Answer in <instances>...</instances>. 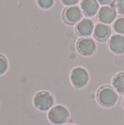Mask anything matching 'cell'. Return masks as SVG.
<instances>
[{"mask_svg":"<svg viewBox=\"0 0 124 125\" xmlns=\"http://www.w3.org/2000/svg\"><path fill=\"white\" fill-rule=\"evenodd\" d=\"M113 7L119 14L124 15V0H115Z\"/></svg>","mask_w":124,"mask_h":125,"instance_id":"5bb4252c","label":"cell"},{"mask_svg":"<svg viewBox=\"0 0 124 125\" xmlns=\"http://www.w3.org/2000/svg\"><path fill=\"white\" fill-rule=\"evenodd\" d=\"M70 79L75 88H83L88 82L89 76L87 70L83 67H77L72 70Z\"/></svg>","mask_w":124,"mask_h":125,"instance_id":"277c9868","label":"cell"},{"mask_svg":"<svg viewBox=\"0 0 124 125\" xmlns=\"http://www.w3.org/2000/svg\"><path fill=\"white\" fill-rule=\"evenodd\" d=\"M118 98L117 92L110 86L101 87L97 92V100L100 105L104 107H111L114 105Z\"/></svg>","mask_w":124,"mask_h":125,"instance_id":"6da1fadb","label":"cell"},{"mask_svg":"<svg viewBox=\"0 0 124 125\" xmlns=\"http://www.w3.org/2000/svg\"><path fill=\"white\" fill-rule=\"evenodd\" d=\"M123 105H124V100H123Z\"/></svg>","mask_w":124,"mask_h":125,"instance_id":"d6986e66","label":"cell"},{"mask_svg":"<svg viewBox=\"0 0 124 125\" xmlns=\"http://www.w3.org/2000/svg\"><path fill=\"white\" fill-rule=\"evenodd\" d=\"M63 19L67 24H75L80 21L83 13L77 6H70L67 7L63 12Z\"/></svg>","mask_w":124,"mask_h":125,"instance_id":"8992f818","label":"cell"},{"mask_svg":"<svg viewBox=\"0 0 124 125\" xmlns=\"http://www.w3.org/2000/svg\"><path fill=\"white\" fill-rule=\"evenodd\" d=\"M37 1L38 5L43 9L50 8L54 4V0H37Z\"/></svg>","mask_w":124,"mask_h":125,"instance_id":"2e32d148","label":"cell"},{"mask_svg":"<svg viewBox=\"0 0 124 125\" xmlns=\"http://www.w3.org/2000/svg\"><path fill=\"white\" fill-rule=\"evenodd\" d=\"M34 106L42 111H48L54 104V98L53 95L45 91H42L36 94L34 97Z\"/></svg>","mask_w":124,"mask_h":125,"instance_id":"3957f363","label":"cell"},{"mask_svg":"<svg viewBox=\"0 0 124 125\" xmlns=\"http://www.w3.org/2000/svg\"><path fill=\"white\" fill-rule=\"evenodd\" d=\"M99 3H100L102 5H110V4H113L114 3V1L115 0H97Z\"/></svg>","mask_w":124,"mask_h":125,"instance_id":"ac0fdd59","label":"cell"},{"mask_svg":"<svg viewBox=\"0 0 124 125\" xmlns=\"http://www.w3.org/2000/svg\"><path fill=\"white\" fill-rule=\"evenodd\" d=\"M8 67V63L7 59L1 54H0V75L4 74Z\"/></svg>","mask_w":124,"mask_h":125,"instance_id":"9a60e30c","label":"cell"},{"mask_svg":"<svg viewBox=\"0 0 124 125\" xmlns=\"http://www.w3.org/2000/svg\"><path fill=\"white\" fill-rule=\"evenodd\" d=\"M77 49L80 54L88 56L95 53L96 45L92 38L82 37L77 42Z\"/></svg>","mask_w":124,"mask_h":125,"instance_id":"5b68a950","label":"cell"},{"mask_svg":"<svg viewBox=\"0 0 124 125\" xmlns=\"http://www.w3.org/2000/svg\"><path fill=\"white\" fill-rule=\"evenodd\" d=\"M113 28L116 32L124 34V17H119L114 23Z\"/></svg>","mask_w":124,"mask_h":125,"instance_id":"4fadbf2b","label":"cell"},{"mask_svg":"<svg viewBox=\"0 0 124 125\" xmlns=\"http://www.w3.org/2000/svg\"><path fill=\"white\" fill-rule=\"evenodd\" d=\"M117 16V10L113 6L106 5L102 7L99 10V20L103 23H111Z\"/></svg>","mask_w":124,"mask_h":125,"instance_id":"52a82bcc","label":"cell"},{"mask_svg":"<svg viewBox=\"0 0 124 125\" xmlns=\"http://www.w3.org/2000/svg\"><path fill=\"white\" fill-rule=\"evenodd\" d=\"M110 49L116 54L124 53V37L121 34H113L109 42Z\"/></svg>","mask_w":124,"mask_h":125,"instance_id":"8fae6325","label":"cell"},{"mask_svg":"<svg viewBox=\"0 0 124 125\" xmlns=\"http://www.w3.org/2000/svg\"><path fill=\"white\" fill-rule=\"evenodd\" d=\"M75 29L78 35L88 37L91 35L94 30V21L89 18H83L77 23Z\"/></svg>","mask_w":124,"mask_h":125,"instance_id":"ba28073f","label":"cell"},{"mask_svg":"<svg viewBox=\"0 0 124 125\" xmlns=\"http://www.w3.org/2000/svg\"><path fill=\"white\" fill-rule=\"evenodd\" d=\"M48 117L51 123L57 125H62L68 120L69 112L63 105H56L49 111Z\"/></svg>","mask_w":124,"mask_h":125,"instance_id":"7a4b0ae2","label":"cell"},{"mask_svg":"<svg viewBox=\"0 0 124 125\" xmlns=\"http://www.w3.org/2000/svg\"><path fill=\"white\" fill-rule=\"evenodd\" d=\"M113 86L118 93L124 94V73H120L114 77Z\"/></svg>","mask_w":124,"mask_h":125,"instance_id":"7c38bea8","label":"cell"},{"mask_svg":"<svg viewBox=\"0 0 124 125\" xmlns=\"http://www.w3.org/2000/svg\"><path fill=\"white\" fill-rule=\"evenodd\" d=\"M83 12L88 17L94 16L99 9V4L97 0H83L80 3Z\"/></svg>","mask_w":124,"mask_h":125,"instance_id":"9c48e42d","label":"cell"},{"mask_svg":"<svg viewBox=\"0 0 124 125\" xmlns=\"http://www.w3.org/2000/svg\"><path fill=\"white\" fill-rule=\"evenodd\" d=\"M110 34L111 29L110 26L105 23H97L94 27V36L99 41H106L110 37Z\"/></svg>","mask_w":124,"mask_h":125,"instance_id":"30bf717a","label":"cell"},{"mask_svg":"<svg viewBox=\"0 0 124 125\" xmlns=\"http://www.w3.org/2000/svg\"></svg>","mask_w":124,"mask_h":125,"instance_id":"ffe728a7","label":"cell"},{"mask_svg":"<svg viewBox=\"0 0 124 125\" xmlns=\"http://www.w3.org/2000/svg\"><path fill=\"white\" fill-rule=\"evenodd\" d=\"M61 1L64 5L69 6V7L75 5L79 1V0H61Z\"/></svg>","mask_w":124,"mask_h":125,"instance_id":"e0dca14e","label":"cell"}]
</instances>
